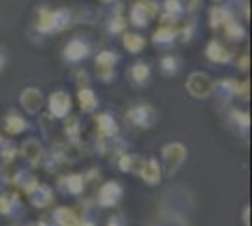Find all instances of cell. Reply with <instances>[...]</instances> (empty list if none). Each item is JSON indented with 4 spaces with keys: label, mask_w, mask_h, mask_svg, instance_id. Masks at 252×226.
I'll list each match as a JSON object with an SVG mask.
<instances>
[{
    "label": "cell",
    "mask_w": 252,
    "mask_h": 226,
    "mask_svg": "<svg viewBox=\"0 0 252 226\" xmlns=\"http://www.w3.org/2000/svg\"><path fill=\"white\" fill-rule=\"evenodd\" d=\"M72 25V11L68 8H38L36 11V21L34 27L36 31L42 34H53V32H63Z\"/></svg>",
    "instance_id": "1"
},
{
    "label": "cell",
    "mask_w": 252,
    "mask_h": 226,
    "mask_svg": "<svg viewBox=\"0 0 252 226\" xmlns=\"http://www.w3.org/2000/svg\"><path fill=\"white\" fill-rule=\"evenodd\" d=\"M189 157V149L185 143L181 141H169L162 147V173L168 175V177H173L175 173L181 170V166L185 164Z\"/></svg>",
    "instance_id": "2"
},
{
    "label": "cell",
    "mask_w": 252,
    "mask_h": 226,
    "mask_svg": "<svg viewBox=\"0 0 252 226\" xmlns=\"http://www.w3.org/2000/svg\"><path fill=\"white\" fill-rule=\"evenodd\" d=\"M157 15H158L157 0H137V2L132 4V8H130V23L134 27H137V29L147 27Z\"/></svg>",
    "instance_id": "3"
},
{
    "label": "cell",
    "mask_w": 252,
    "mask_h": 226,
    "mask_svg": "<svg viewBox=\"0 0 252 226\" xmlns=\"http://www.w3.org/2000/svg\"><path fill=\"white\" fill-rule=\"evenodd\" d=\"M187 93L196 100H203V98H209L213 95V89H215V81L209 77V74L205 72H192L187 79Z\"/></svg>",
    "instance_id": "4"
},
{
    "label": "cell",
    "mask_w": 252,
    "mask_h": 226,
    "mask_svg": "<svg viewBox=\"0 0 252 226\" xmlns=\"http://www.w3.org/2000/svg\"><path fill=\"white\" fill-rule=\"evenodd\" d=\"M126 121L141 130H149L157 123V109L151 104H136L126 111Z\"/></svg>",
    "instance_id": "5"
},
{
    "label": "cell",
    "mask_w": 252,
    "mask_h": 226,
    "mask_svg": "<svg viewBox=\"0 0 252 226\" xmlns=\"http://www.w3.org/2000/svg\"><path fill=\"white\" fill-rule=\"evenodd\" d=\"M47 108L49 115L55 119H66L72 111V97L66 91H55L47 98Z\"/></svg>",
    "instance_id": "6"
},
{
    "label": "cell",
    "mask_w": 252,
    "mask_h": 226,
    "mask_svg": "<svg viewBox=\"0 0 252 226\" xmlns=\"http://www.w3.org/2000/svg\"><path fill=\"white\" fill-rule=\"evenodd\" d=\"M94 63H96L98 77H100L104 83H109V81L115 77V66H117V63H119V55H117L115 51H102V53L96 55Z\"/></svg>",
    "instance_id": "7"
},
{
    "label": "cell",
    "mask_w": 252,
    "mask_h": 226,
    "mask_svg": "<svg viewBox=\"0 0 252 226\" xmlns=\"http://www.w3.org/2000/svg\"><path fill=\"white\" fill-rule=\"evenodd\" d=\"M98 204L100 207H115L123 200V185L117 181H105L98 191Z\"/></svg>",
    "instance_id": "8"
},
{
    "label": "cell",
    "mask_w": 252,
    "mask_h": 226,
    "mask_svg": "<svg viewBox=\"0 0 252 226\" xmlns=\"http://www.w3.org/2000/svg\"><path fill=\"white\" fill-rule=\"evenodd\" d=\"M53 219L59 226H91L87 225V219H85L77 209L74 207H68V205H61L53 211Z\"/></svg>",
    "instance_id": "9"
},
{
    "label": "cell",
    "mask_w": 252,
    "mask_h": 226,
    "mask_svg": "<svg viewBox=\"0 0 252 226\" xmlns=\"http://www.w3.org/2000/svg\"><path fill=\"white\" fill-rule=\"evenodd\" d=\"M19 102H21L23 109L29 113V115H38L40 109L43 108V95L40 89L36 87H27L19 95Z\"/></svg>",
    "instance_id": "10"
},
{
    "label": "cell",
    "mask_w": 252,
    "mask_h": 226,
    "mask_svg": "<svg viewBox=\"0 0 252 226\" xmlns=\"http://www.w3.org/2000/svg\"><path fill=\"white\" fill-rule=\"evenodd\" d=\"M205 57L209 59L211 63L215 65H230L233 61V53L219 40H209L207 45H205Z\"/></svg>",
    "instance_id": "11"
},
{
    "label": "cell",
    "mask_w": 252,
    "mask_h": 226,
    "mask_svg": "<svg viewBox=\"0 0 252 226\" xmlns=\"http://www.w3.org/2000/svg\"><path fill=\"white\" fill-rule=\"evenodd\" d=\"M19 153L31 166H40L45 161V151H43L42 143L38 140H34V138H29V140L23 141V145L19 147Z\"/></svg>",
    "instance_id": "12"
},
{
    "label": "cell",
    "mask_w": 252,
    "mask_h": 226,
    "mask_svg": "<svg viewBox=\"0 0 252 226\" xmlns=\"http://www.w3.org/2000/svg\"><path fill=\"white\" fill-rule=\"evenodd\" d=\"M89 53H91V45L81 38H74L64 45V61L68 63H81L89 57Z\"/></svg>",
    "instance_id": "13"
},
{
    "label": "cell",
    "mask_w": 252,
    "mask_h": 226,
    "mask_svg": "<svg viewBox=\"0 0 252 226\" xmlns=\"http://www.w3.org/2000/svg\"><path fill=\"white\" fill-rule=\"evenodd\" d=\"M137 175H139L147 185H158L162 181V175H164V173H162V168H160V164H158L157 159L149 157V159H143Z\"/></svg>",
    "instance_id": "14"
},
{
    "label": "cell",
    "mask_w": 252,
    "mask_h": 226,
    "mask_svg": "<svg viewBox=\"0 0 252 226\" xmlns=\"http://www.w3.org/2000/svg\"><path fill=\"white\" fill-rule=\"evenodd\" d=\"M96 130L104 140H111L119 136V125H117L115 117L111 113H98L94 117Z\"/></svg>",
    "instance_id": "15"
},
{
    "label": "cell",
    "mask_w": 252,
    "mask_h": 226,
    "mask_svg": "<svg viewBox=\"0 0 252 226\" xmlns=\"http://www.w3.org/2000/svg\"><path fill=\"white\" fill-rule=\"evenodd\" d=\"M231 19H235L233 17V11L230 8H226V6H215V8L209 10V23L213 31H219L220 32L222 27L228 25Z\"/></svg>",
    "instance_id": "16"
},
{
    "label": "cell",
    "mask_w": 252,
    "mask_h": 226,
    "mask_svg": "<svg viewBox=\"0 0 252 226\" xmlns=\"http://www.w3.org/2000/svg\"><path fill=\"white\" fill-rule=\"evenodd\" d=\"M29 198H31V204L34 205V207H40V209H43V207H47V205L53 204V198H55V196H53L51 187L38 183V187H36V189L29 194Z\"/></svg>",
    "instance_id": "17"
},
{
    "label": "cell",
    "mask_w": 252,
    "mask_h": 226,
    "mask_svg": "<svg viewBox=\"0 0 252 226\" xmlns=\"http://www.w3.org/2000/svg\"><path fill=\"white\" fill-rule=\"evenodd\" d=\"M4 129L11 136H19L25 130H29V123L27 119H23V115H19L17 111H10L6 119H4Z\"/></svg>",
    "instance_id": "18"
},
{
    "label": "cell",
    "mask_w": 252,
    "mask_h": 226,
    "mask_svg": "<svg viewBox=\"0 0 252 226\" xmlns=\"http://www.w3.org/2000/svg\"><path fill=\"white\" fill-rule=\"evenodd\" d=\"M77 102H79V108L83 109L85 113H94L98 108V98L96 93L91 87H81L77 91Z\"/></svg>",
    "instance_id": "19"
},
{
    "label": "cell",
    "mask_w": 252,
    "mask_h": 226,
    "mask_svg": "<svg viewBox=\"0 0 252 226\" xmlns=\"http://www.w3.org/2000/svg\"><path fill=\"white\" fill-rule=\"evenodd\" d=\"M175 38H179V31L171 25H160L153 34V42L157 45H169L175 42Z\"/></svg>",
    "instance_id": "20"
},
{
    "label": "cell",
    "mask_w": 252,
    "mask_h": 226,
    "mask_svg": "<svg viewBox=\"0 0 252 226\" xmlns=\"http://www.w3.org/2000/svg\"><path fill=\"white\" fill-rule=\"evenodd\" d=\"M220 32L224 34V38H228L230 42H241L243 38H247V29L243 27V23L237 19H231L228 25H224L220 29Z\"/></svg>",
    "instance_id": "21"
},
{
    "label": "cell",
    "mask_w": 252,
    "mask_h": 226,
    "mask_svg": "<svg viewBox=\"0 0 252 226\" xmlns=\"http://www.w3.org/2000/svg\"><path fill=\"white\" fill-rule=\"evenodd\" d=\"M237 79H231V77H226V79H220L215 83V89L213 93H217L219 97H222L224 100H230V98L237 97Z\"/></svg>",
    "instance_id": "22"
},
{
    "label": "cell",
    "mask_w": 252,
    "mask_h": 226,
    "mask_svg": "<svg viewBox=\"0 0 252 226\" xmlns=\"http://www.w3.org/2000/svg\"><path fill=\"white\" fill-rule=\"evenodd\" d=\"M130 77L136 85H147V81L151 79V68H149L147 63L137 61L130 68Z\"/></svg>",
    "instance_id": "23"
},
{
    "label": "cell",
    "mask_w": 252,
    "mask_h": 226,
    "mask_svg": "<svg viewBox=\"0 0 252 226\" xmlns=\"http://www.w3.org/2000/svg\"><path fill=\"white\" fill-rule=\"evenodd\" d=\"M61 185H64V189H66V193L70 194H81L85 189V179L81 173H70V175H66L61 179Z\"/></svg>",
    "instance_id": "24"
},
{
    "label": "cell",
    "mask_w": 252,
    "mask_h": 226,
    "mask_svg": "<svg viewBox=\"0 0 252 226\" xmlns=\"http://www.w3.org/2000/svg\"><path fill=\"white\" fill-rule=\"evenodd\" d=\"M145 38L143 36H139L136 32H126L125 38H123V45H125L126 51H130V53L137 55L143 47H145Z\"/></svg>",
    "instance_id": "25"
},
{
    "label": "cell",
    "mask_w": 252,
    "mask_h": 226,
    "mask_svg": "<svg viewBox=\"0 0 252 226\" xmlns=\"http://www.w3.org/2000/svg\"><path fill=\"white\" fill-rule=\"evenodd\" d=\"M143 159L139 155H123L119 159V170L121 172H132L137 173L139 172V166H141Z\"/></svg>",
    "instance_id": "26"
},
{
    "label": "cell",
    "mask_w": 252,
    "mask_h": 226,
    "mask_svg": "<svg viewBox=\"0 0 252 226\" xmlns=\"http://www.w3.org/2000/svg\"><path fill=\"white\" fill-rule=\"evenodd\" d=\"M64 132H66L68 140H72V143H77V140H79V117L68 115V119L64 121Z\"/></svg>",
    "instance_id": "27"
},
{
    "label": "cell",
    "mask_w": 252,
    "mask_h": 226,
    "mask_svg": "<svg viewBox=\"0 0 252 226\" xmlns=\"http://www.w3.org/2000/svg\"><path fill=\"white\" fill-rule=\"evenodd\" d=\"M160 68L166 75H175L179 72V59L173 55H166L160 59Z\"/></svg>",
    "instance_id": "28"
},
{
    "label": "cell",
    "mask_w": 252,
    "mask_h": 226,
    "mask_svg": "<svg viewBox=\"0 0 252 226\" xmlns=\"http://www.w3.org/2000/svg\"><path fill=\"white\" fill-rule=\"evenodd\" d=\"M231 115V121H235L237 123V127L241 130H247L251 129V115L247 113V111H241V109H231L230 111Z\"/></svg>",
    "instance_id": "29"
},
{
    "label": "cell",
    "mask_w": 252,
    "mask_h": 226,
    "mask_svg": "<svg viewBox=\"0 0 252 226\" xmlns=\"http://www.w3.org/2000/svg\"><path fill=\"white\" fill-rule=\"evenodd\" d=\"M164 11L179 17V15L183 13V4H181V0H166V2H164Z\"/></svg>",
    "instance_id": "30"
},
{
    "label": "cell",
    "mask_w": 252,
    "mask_h": 226,
    "mask_svg": "<svg viewBox=\"0 0 252 226\" xmlns=\"http://www.w3.org/2000/svg\"><path fill=\"white\" fill-rule=\"evenodd\" d=\"M125 27H126L125 17H123L121 13H117L115 17L111 19V25H109V31H111V32H123V31H125Z\"/></svg>",
    "instance_id": "31"
},
{
    "label": "cell",
    "mask_w": 252,
    "mask_h": 226,
    "mask_svg": "<svg viewBox=\"0 0 252 226\" xmlns=\"http://www.w3.org/2000/svg\"><path fill=\"white\" fill-rule=\"evenodd\" d=\"M0 155L4 157V161H6V162H11V161H13V157L17 155V149H15L13 145H10V143H8L6 147H2V149H0Z\"/></svg>",
    "instance_id": "32"
},
{
    "label": "cell",
    "mask_w": 252,
    "mask_h": 226,
    "mask_svg": "<svg viewBox=\"0 0 252 226\" xmlns=\"http://www.w3.org/2000/svg\"><path fill=\"white\" fill-rule=\"evenodd\" d=\"M105 226H126V221L123 219V215H113L109 217V221H107Z\"/></svg>",
    "instance_id": "33"
},
{
    "label": "cell",
    "mask_w": 252,
    "mask_h": 226,
    "mask_svg": "<svg viewBox=\"0 0 252 226\" xmlns=\"http://www.w3.org/2000/svg\"><path fill=\"white\" fill-rule=\"evenodd\" d=\"M241 221H243V226H251V205L249 204L243 207Z\"/></svg>",
    "instance_id": "34"
},
{
    "label": "cell",
    "mask_w": 252,
    "mask_h": 226,
    "mask_svg": "<svg viewBox=\"0 0 252 226\" xmlns=\"http://www.w3.org/2000/svg\"><path fill=\"white\" fill-rule=\"evenodd\" d=\"M249 66H251V57L247 53H243L241 59H239V68L241 70H249Z\"/></svg>",
    "instance_id": "35"
},
{
    "label": "cell",
    "mask_w": 252,
    "mask_h": 226,
    "mask_svg": "<svg viewBox=\"0 0 252 226\" xmlns=\"http://www.w3.org/2000/svg\"><path fill=\"white\" fill-rule=\"evenodd\" d=\"M198 8H200V0H189V11H198Z\"/></svg>",
    "instance_id": "36"
},
{
    "label": "cell",
    "mask_w": 252,
    "mask_h": 226,
    "mask_svg": "<svg viewBox=\"0 0 252 226\" xmlns=\"http://www.w3.org/2000/svg\"><path fill=\"white\" fill-rule=\"evenodd\" d=\"M4 66H6V55L0 51V72L4 70Z\"/></svg>",
    "instance_id": "37"
},
{
    "label": "cell",
    "mask_w": 252,
    "mask_h": 226,
    "mask_svg": "<svg viewBox=\"0 0 252 226\" xmlns=\"http://www.w3.org/2000/svg\"><path fill=\"white\" fill-rule=\"evenodd\" d=\"M211 2H215V4H220V2H224V0H211Z\"/></svg>",
    "instance_id": "38"
},
{
    "label": "cell",
    "mask_w": 252,
    "mask_h": 226,
    "mask_svg": "<svg viewBox=\"0 0 252 226\" xmlns=\"http://www.w3.org/2000/svg\"><path fill=\"white\" fill-rule=\"evenodd\" d=\"M2 143H4V141H2V136H0V145H2Z\"/></svg>",
    "instance_id": "39"
},
{
    "label": "cell",
    "mask_w": 252,
    "mask_h": 226,
    "mask_svg": "<svg viewBox=\"0 0 252 226\" xmlns=\"http://www.w3.org/2000/svg\"><path fill=\"white\" fill-rule=\"evenodd\" d=\"M102 2H111V0H102Z\"/></svg>",
    "instance_id": "40"
},
{
    "label": "cell",
    "mask_w": 252,
    "mask_h": 226,
    "mask_svg": "<svg viewBox=\"0 0 252 226\" xmlns=\"http://www.w3.org/2000/svg\"><path fill=\"white\" fill-rule=\"evenodd\" d=\"M31 226H36V225H31Z\"/></svg>",
    "instance_id": "41"
}]
</instances>
